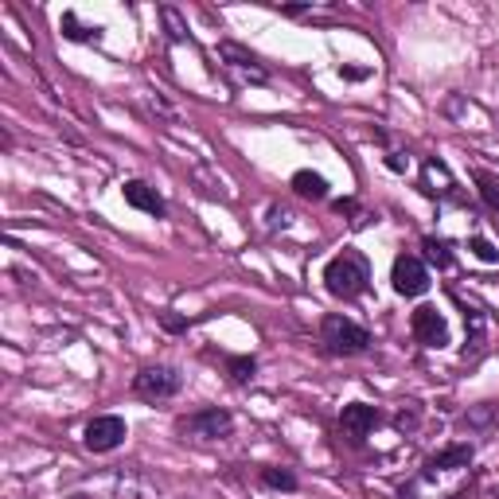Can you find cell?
Masks as SVG:
<instances>
[{"mask_svg": "<svg viewBox=\"0 0 499 499\" xmlns=\"http://www.w3.org/2000/svg\"><path fill=\"white\" fill-rule=\"evenodd\" d=\"M390 285H394V293L398 297H422L429 289L426 261L414 258V254H398L394 258V266H390Z\"/></svg>", "mask_w": 499, "mask_h": 499, "instance_id": "52a82bcc", "label": "cell"}, {"mask_svg": "<svg viewBox=\"0 0 499 499\" xmlns=\"http://www.w3.org/2000/svg\"><path fill=\"white\" fill-rule=\"evenodd\" d=\"M386 168H390V172H406V168H410V161H406V152H390V156H386Z\"/></svg>", "mask_w": 499, "mask_h": 499, "instance_id": "cb8c5ba5", "label": "cell"}, {"mask_svg": "<svg viewBox=\"0 0 499 499\" xmlns=\"http://www.w3.org/2000/svg\"><path fill=\"white\" fill-rule=\"evenodd\" d=\"M336 211L339 215H351V222H363V211H359L356 200H336Z\"/></svg>", "mask_w": 499, "mask_h": 499, "instance_id": "603a6c76", "label": "cell"}, {"mask_svg": "<svg viewBox=\"0 0 499 499\" xmlns=\"http://www.w3.org/2000/svg\"><path fill=\"white\" fill-rule=\"evenodd\" d=\"M161 324H164V332H188L191 320H188V317H176L172 308H164V312H161Z\"/></svg>", "mask_w": 499, "mask_h": 499, "instance_id": "7402d4cb", "label": "cell"}, {"mask_svg": "<svg viewBox=\"0 0 499 499\" xmlns=\"http://www.w3.org/2000/svg\"><path fill=\"white\" fill-rule=\"evenodd\" d=\"M453 188H456V183H453V176H449V168H445L441 161H426V191H429V195H449V200L465 203V195L453 191Z\"/></svg>", "mask_w": 499, "mask_h": 499, "instance_id": "4fadbf2b", "label": "cell"}, {"mask_svg": "<svg viewBox=\"0 0 499 499\" xmlns=\"http://www.w3.org/2000/svg\"><path fill=\"white\" fill-rule=\"evenodd\" d=\"M183 386V375L176 371V367L168 363H156V367H141V371L133 375V394L144 402H164V398H176Z\"/></svg>", "mask_w": 499, "mask_h": 499, "instance_id": "277c9868", "label": "cell"}, {"mask_svg": "<svg viewBox=\"0 0 499 499\" xmlns=\"http://www.w3.org/2000/svg\"><path fill=\"white\" fill-rule=\"evenodd\" d=\"M261 488H269V492H297L300 488V480H297V472L293 468H261Z\"/></svg>", "mask_w": 499, "mask_h": 499, "instance_id": "5bb4252c", "label": "cell"}, {"mask_svg": "<svg viewBox=\"0 0 499 499\" xmlns=\"http://www.w3.org/2000/svg\"><path fill=\"white\" fill-rule=\"evenodd\" d=\"M289 188H293V191L300 195V200H312V203L328 200V180H324L320 172H312V168H300V172H293Z\"/></svg>", "mask_w": 499, "mask_h": 499, "instance_id": "7c38bea8", "label": "cell"}, {"mask_svg": "<svg viewBox=\"0 0 499 499\" xmlns=\"http://www.w3.org/2000/svg\"><path fill=\"white\" fill-rule=\"evenodd\" d=\"M122 195H125V203L129 207H137V211H144V215H152V219H164V200H161V191L152 188V183H144V180H129L125 188H122Z\"/></svg>", "mask_w": 499, "mask_h": 499, "instance_id": "8fae6325", "label": "cell"}, {"mask_svg": "<svg viewBox=\"0 0 499 499\" xmlns=\"http://www.w3.org/2000/svg\"><path fill=\"white\" fill-rule=\"evenodd\" d=\"M410 332L414 339L422 347H449V320H445V312L437 305H422V308H414V317H410Z\"/></svg>", "mask_w": 499, "mask_h": 499, "instance_id": "8992f818", "label": "cell"}, {"mask_svg": "<svg viewBox=\"0 0 499 499\" xmlns=\"http://www.w3.org/2000/svg\"><path fill=\"white\" fill-rule=\"evenodd\" d=\"M472 456H476V449L472 445H445L441 453H433L426 456V476H437V472H461L472 465Z\"/></svg>", "mask_w": 499, "mask_h": 499, "instance_id": "30bf717a", "label": "cell"}, {"mask_svg": "<svg viewBox=\"0 0 499 499\" xmlns=\"http://www.w3.org/2000/svg\"><path fill=\"white\" fill-rule=\"evenodd\" d=\"M371 285V261L359 250H339V254L324 266V289L336 300H356Z\"/></svg>", "mask_w": 499, "mask_h": 499, "instance_id": "6da1fadb", "label": "cell"}, {"mask_svg": "<svg viewBox=\"0 0 499 499\" xmlns=\"http://www.w3.org/2000/svg\"><path fill=\"white\" fill-rule=\"evenodd\" d=\"M320 344H324L328 356L351 359V356H363V351L371 347V332L351 317H344V312H328L320 320Z\"/></svg>", "mask_w": 499, "mask_h": 499, "instance_id": "7a4b0ae2", "label": "cell"}, {"mask_svg": "<svg viewBox=\"0 0 499 499\" xmlns=\"http://www.w3.org/2000/svg\"><path fill=\"white\" fill-rule=\"evenodd\" d=\"M312 5H281V16H308Z\"/></svg>", "mask_w": 499, "mask_h": 499, "instance_id": "d4e9b609", "label": "cell"}, {"mask_svg": "<svg viewBox=\"0 0 499 499\" xmlns=\"http://www.w3.org/2000/svg\"><path fill=\"white\" fill-rule=\"evenodd\" d=\"M472 180H476V191H480V200L488 203V211H499V176L476 168V172H472Z\"/></svg>", "mask_w": 499, "mask_h": 499, "instance_id": "2e32d148", "label": "cell"}, {"mask_svg": "<svg viewBox=\"0 0 499 499\" xmlns=\"http://www.w3.org/2000/svg\"><path fill=\"white\" fill-rule=\"evenodd\" d=\"M339 74H344V78H351V83H359V78H367L371 71H367V67H339Z\"/></svg>", "mask_w": 499, "mask_h": 499, "instance_id": "484cf974", "label": "cell"}, {"mask_svg": "<svg viewBox=\"0 0 499 499\" xmlns=\"http://www.w3.org/2000/svg\"><path fill=\"white\" fill-rule=\"evenodd\" d=\"M422 250H426V261L429 266H437V269H449L453 266V246L445 242V239H422Z\"/></svg>", "mask_w": 499, "mask_h": 499, "instance_id": "9a60e30c", "label": "cell"}, {"mask_svg": "<svg viewBox=\"0 0 499 499\" xmlns=\"http://www.w3.org/2000/svg\"><path fill=\"white\" fill-rule=\"evenodd\" d=\"M465 328H468V347L480 351L484 347V312L476 305H465Z\"/></svg>", "mask_w": 499, "mask_h": 499, "instance_id": "ac0fdd59", "label": "cell"}, {"mask_svg": "<svg viewBox=\"0 0 499 499\" xmlns=\"http://www.w3.org/2000/svg\"><path fill=\"white\" fill-rule=\"evenodd\" d=\"M258 371V359L254 356H230L227 359V375H230V383H250Z\"/></svg>", "mask_w": 499, "mask_h": 499, "instance_id": "d6986e66", "label": "cell"}, {"mask_svg": "<svg viewBox=\"0 0 499 499\" xmlns=\"http://www.w3.org/2000/svg\"><path fill=\"white\" fill-rule=\"evenodd\" d=\"M219 59L227 63L230 71H239L242 78H250V83H258V86L269 83V71L261 67V59L254 55V51H246L242 44H234V39H222V44H219Z\"/></svg>", "mask_w": 499, "mask_h": 499, "instance_id": "9c48e42d", "label": "cell"}, {"mask_svg": "<svg viewBox=\"0 0 499 499\" xmlns=\"http://www.w3.org/2000/svg\"><path fill=\"white\" fill-rule=\"evenodd\" d=\"M125 437H129V426L117 414H102L94 422H86L83 429V445L90 453H113L117 445H125Z\"/></svg>", "mask_w": 499, "mask_h": 499, "instance_id": "5b68a950", "label": "cell"}, {"mask_svg": "<svg viewBox=\"0 0 499 499\" xmlns=\"http://www.w3.org/2000/svg\"><path fill=\"white\" fill-rule=\"evenodd\" d=\"M176 433L180 437H195V441H222L234 433V414L222 406H207L188 417H176Z\"/></svg>", "mask_w": 499, "mask_h": 499, "instance_id": "3957f363", "label": "cell"}, {"mask_svg": "<svg viewBox=\"0 0 499 499\" xmlns=\"http://www.w3.org/2000/svg\"><path fill=\"white\" fill-rule=\"evenodd\" d=\"M383 422V410L367 402H351L339 410V437H347L351 445H363L375 433V426Z\"/></svg>", "mask_w": 499, "mask_h": 499, "instance_id": "ba28073f", "label": "cell"}, {"mask_svg": "<svg viewBox=\"0 0 499 499\" xmlns=\"http://www.w3.org/2000/svg\"><path fill=\"white\" fill-rule=\"evenodd\" d=\"M468 250H472V258H480L484 266H499V250L492 239H484V234H472L468 239Z\"/></svg>", "mask_w": 499, "mask_h": 499, "instance_id": "ffe728a7", "label": "cell"}, {"mask_svg": "<svg viewBox=\"0 0 499 499\" xmlns=\"http://www.w3.org/2000/svg\"><path fill=\"white\" fill-rule=\"evenodd\" d=\"M161 20H164V28H168V39L172 44H180V39H188V24H183V16L172 8V5H164L161 8Z\"/></svg>", "mask_w": 499, "mask_h": 499, "instance_id": "44dd1931", "label": "cell"}, {"mask_svg": "<svg viewBox=\"0 0 499 499\" xmlns=\"http://www.w3.org/2000/svg\"><path fill=\"white\" fill-rule=\"evenodd\" d=\"M59 32L67 35V39H74V44H86V39H94V35H98V28H86V24L78 20L71 8L63 12V20H59Z\"/></svg>", "mask_w": 499, "mask_h": 499, "instance_id": "e0dca14e", "label": "cell"}]
</instances>
